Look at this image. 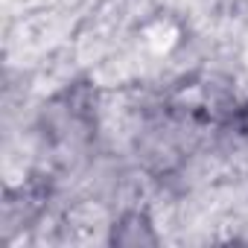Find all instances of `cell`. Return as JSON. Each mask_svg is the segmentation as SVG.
Here are the masks:
<instances>
[{"instance_id":"6da1fadb","label":"cell","mask_w":248,"mask_h":248,"mask_svg":"<svg viewBox=\"0 0 248 248\" xmlns=\"http://www.w3.org/2000/svg\"><path fill=\"white\" fill-rule=\"evenodd\" d=\"M111 242H120V245H143V242H158L149 219L143 213H126L120 219V225H114L111 231Z\"/></svg>"},{"instance_id":"7a4b0ae2","label":"cell","mask_w":248,"mask_h":248,"mask_svg":"<svg viewBox=\"0 0 248 248\" xmlns=\"http://www.w3.org/2000/svg\"><path fill=\"white\" fill-rule=\"evenodd\" d=\"M239 132L248 138V108H242V114H239Z\"/></svg>"}]
</instances>
